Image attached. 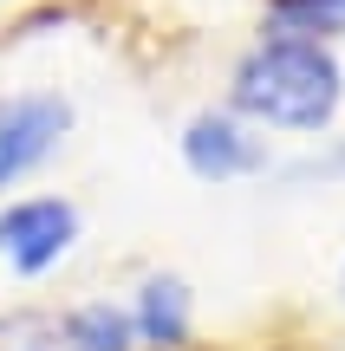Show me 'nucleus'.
<instances>
[{"mask_svg": "<svg viewBox=\"0 0 345 351\" xmlns=\"http://www.w3.org/2000/svg\"><path fill=\"white\" fill-rule=\"evenodd\" d=\"M72 130V104L59 91H20V98L0 104V189L20 182L26 169H39L59 137Z\"/></svg>", "mask_w": 345, "mask_h": 351, "instance_id": "nucleus-2", "label": "nucleus"}, {"mask_svg": "<svg viewBox=\"0 0 345 351\" xmlns=\"http://www.w3.org/2000/svg\"><path fill=\"white\" fill-rule=\"evenodd\" d=\"M78 241V208L59 195H33V202H13L7 215H0V247H7V261L20 267V274H46V267H59L65 254H72Z\"/></svg>", "mask_w": 345, "mask_h": 351, "instance_id": "nucleus-3", "label": "nucleus"}, {"mask_svg": "<svg viewBox=\"0 0 345 351\" xmlns=\"http://www.w3.org/2000/svg\"><path fill=\"white\" fill-rule=\"evenodd\" d=\"M0 351H72V319H59V313H0Z\"/></svg>", "mask_w": 345, "mask_h": 351, "instance_id": "nucleus-6", "label": "nucleus"}, {"mask_svg": "<svg viewBox=\"0 0 345 351\" xmlns=\"http://www.w3.org/2000/svg\"><path fill=\"white\" fill-rule=\"evenodd\" d=\"M182 156H189V169L202 176V182H235V176L267 169V143L228 111H202L195 117L189 137H182Z\"/></svg>", "mask_w": 345, "mask_h": 351, "instance_id": "nucleus-4", "label": "nucleus"}, {"mask_svg": "<svg viewBox=\"0 0 345 351\" xmlns=\"http://www.w3.org/2000/svg\"><path fill=\"white\" fill-rule=\"evenodd\" d=\"M130 326H137V339L150 351H176L189 339V293H182V280H143Z\"/></svg>", "mask_w": 345, "mask_h": 351, "instance_id": "nucleus-5", "label": "nucleus"}, {"mask_svg": "<svg viewBox=\"0 0 345 351\" xmlns=\"http://www.w3.org/2000/svg\"><path fill=\"white\" fill-rule=\"evenodd\" d=\"M345 98V72L320 39L267 33L241 65H235V111L281 130H326Z\"/></svg>", "mask_w": 345, "mask_h": 351, "instance_id": "nucleus-1", "label": "nucleus"}, {"mask_svg": "<svg viewBox=\"0 0 345 351\" xmlns=\"http://www.w3.org/2000/svg\"><path fill=\"white\" fill-rule=\"evenodd\" d=\"M281 13V33H300V39H320V33H339L345 26V0H267Z\"/></svg>", "mask_w": 345, "mask_h": 351, "instance_id": "nucleus-8", "label": "nucleus"}, {"mask_svg": "<svg viewBox=\"0 0 345 351\" xmlns=\"http://www.w3.org/2000/svg\"><path fill=\"white\" fill-rule=\"evenodd\" d=\"M65 319H72V351H130L137 345V326L117 306H78Z\"/></svg>", "mask_w": 345, "mask_h": 351, "instance_id": "nucleus-7", "label": "nucleus"}]
</instances>
